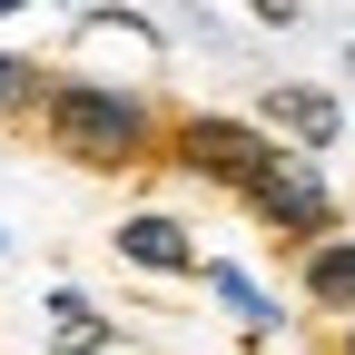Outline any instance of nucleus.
<instances>
[{
  "mask_svg": "<svg viewBox=\"0 0 355 355\" xmlns=\"http://www.w3.org/2000/svg\"><path fill=\"white\" fill-rule=\"evenodd\" d=\"M168 119L178 109H158V89H139V79H69V69H50V89H40V139L69 168H99V178L168 168Z\"/></svg>",
  "mask_w": 355,
  "mask_h": 355,
  "instance_id": "obj_1",
  "label": "nucleus"
},
{
  "mask_svg": "<svg viewBox=\"0 0 355 355\" xmlns=\"http://www.w3.org/2000/svg\"><path fill=\"white\" fill-rule=\"evenodd\" d=\"M286 158H296V148H277L257 119H227V109H178V119H168V168L198 178V188H217V198H237V207H247Z\"/></svg>",
  "mask_w": 355,
  "mask_h": 355,
  "instance_id": "obj_2",
  "label": "nucleus"
},
{
  "mask_svg": "<svg viewBox=\"0 0 355 355\" xmlns=\"http://www.w3.org/2000/svg\"><path fill=\"white\" fill-rule=\"evenodd\" d=\"M257 128H266L277 148H296V158L326 168V148L345 139V99H336L326 79H266V89H257Z\"/></svg>",
  "mask_w": 355,
  "mask_h": 355,
  "instance_id": "obj_3",
  "label": "nucleus"
},
{
  "mask_svg": "<svg viewBox=\"0 0 355 355\" xmlns=\"http://www.w3.org/2000/svg\"><path fill=\"white\" fill-rule=\"evenodd\" d=\"M119 266H139V277H207V247L188 217H168V207H128L119 227H109Z\"/></svg>",
  "mask_w": 355,
  "mask_h": 355,
  "instance_id": "obj_4",
  "label": "nucleus"
},
{
  "mask_svg": "<svg viewBox=\"0 0 355 355\" xmlns=\"http://www.w3.org/2000/svg\"><path fill=\"white\" fill-rule=\"evenodd\" d=\"M198 286H207V306H217V316H227L247 345H277V336L296 326V316H286V296H277V286H257L237 257H207V277H198Z\"/></svg>",
  "mask_w": 355,
  "mask_h": 355,
  "instance_id": "obj_5",
  "label": "nucleus"
},
{
  "mask_svg": "<svg viewBox=\"0 0 355 355\" xmlns=\"http://www.w3.org/2000/svg\"><path fill=\"white\" fill-rule=\"evenodd\" d=\"M296 266V296H306V316H326L336 336L355 326V237H326V247H306L286 257Z\"/></svg>",
  "mask_w": 355,
  "mask_h": 355,
  "instance_id": "obj_6",
  "label": "nucleus"
},
{
  "mask_svg": "<svg viewBox=\"0 0 355 355\" xmlns=\"http://www.w3.org/2000/svg\"><path fill=\"white\" fill-rule=\"evenodd\" d=\"M50 355H109L119 345V316H99V296H79V286H50Z\"/></svg>",
  "mask_w": 355,
  "mask_h": 355,
  "instance_id": "obj_7",
  "label": "nucleus"
},
{
  "mask_svg": "<svg viewBox=\"0 0 355 355\" xmlns=\"http://www.w3.org/2000/svg\"><path fill=\"white\" fill-rule=\"evenodd\" d=\"M40 89H50V69L20 60V50H0V128H10V119H40Z\"/></svg>",
  "mask_w": 355,
  "mask_h": 355,
  "instance_id": "obj_8",
  "label": "nucleus"
},
{
  "mask_svg": "<svg viewBox=\"0 0 355 355\" xmlns=\"http://www.w3.org/2000/svg\"><path fill=\"white\" fill-rule=\"evenodd\" d=\"M336 355H355V326H345V336H336Z\"/></svg>",
  "mask_w": 355,
  "mask_h": 355,
  "instance_id": "obj_9",
  "label": "nucleus"
},
{
  "mask_svg": "<svg viewBox=\"0 0 355 355\" xmlns=\"http://www.w3.org/2000/svg\"><path fill=\"white\" fill-rule=\"evenodd\" d=\"M0 257H10V227H0Z\"/></svg>",
  "mask_w": 355,
  "mask_h": 355,
  "instance_id": "obj_10",
  "label": "nucleus"
}]
</instances>
